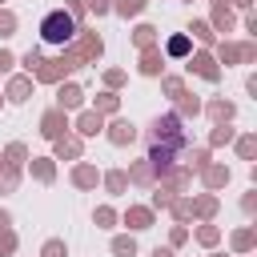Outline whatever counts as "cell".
<instances>
[{"label":"cell","mask_w":257,"mask_h":257,"mask_svg":"<svg viewBox=\"0 0 257 257\" xmlns=\"http://www.w3.org/2000/svg\"><path fill=\"white\" fill-rule=\"evenodd\" d=\"M185 145H189V137H185L177 112L153 120V128H149V161H153V169H169Z\"/></svg>","instance_id":"6da1fadb"},{"label":"cell","mask_w":257,"mask_h":257,"mask_svg":"<svg viewBox=\"0 0 257 257\" xmlns=\"http://www.w3.org/2000/svg\"><path fill=\"white\" fill-rule=\"evenodd\" d=\"M40 36H44L48 44H64V40L76 36V20H72L64 8H56V12H48V16L40 20Z\"/></svg>","instance_id":"7a4b0ae2"},{"label":"cell","mask_w":257,"mask_h":257,"mask_svg":"<svg viewBox=\"0 0 257 257\" xmlns=\"http://www.w3.org/2000/svg\"><path fill=\"white\" fill-rule=\"evenodd\" d=\"M64 128H68V124H64V112H60V108H56V112H44V120H40V133H44V137L60 141Z\"/></svg>","instance_id":"3957f363"},{"label":"cell","mask_w":257,"mask_h":257,"mask_svg":"<svg viewBox=\"0 0 257 257\" xmlns=\"http://www.w3.org/2000/svg\"><path fill=\"white\" fill-rule=\"evenodd\" d=\"M133 137H137V128H133L128 120H116V124L108 128V141H112V145H128Z\"/></svg>","instance_id":"277c9868"},{"label":"cell","mask_w":257,"mask_h":257,"mask_svg":"<svg viewBox=\"0 0 257 257\" xmlns=\"http://www.w3.org/2000/svg\"><path fill=\"white\" fill-rule=\"evenodd\" d=\"M193 68H197L205 80H217V76H221V72H217V64H213V56H205V52H201V56H193Z\"/></svg>","instance_id":"5b68a950"},{"label":"cell","mask_w":257,"mask_h":257,"mask_svg":"<svg viewBox=\"0 0 257 257\" xmlns=\"http://www.w3.org/2000/svg\"><path fill=\"white\" fill-rule=\"evenodd\" d=\"M76 128H80L84 137H92V133H100V128H104V120H100V112H84V116L76 120Z\"/></svg>","instance_id":"8992f818"},{"label":"cell","mask_w":257,"mask_h":257,"mask_svg":"<svg viewBox=\"0 0 257 257\" xmlns=\"http://www.w3.org/2000/svg\"><path fill=\"white\" fill-rule=\"evenodd\" d=\"M56 100H60V112H64V108H76V104H80V88H76V84H64Z\"/></svg>","instance_id":"52a82bcc"},{"label":"cell","mask_w":257,"mask_h":257,"mask_svg":"<svg viewBox=\"0 0 257 257\" xmlns=\"http://www.w3.org/2000/svg\"><path fill=\"white\" fill-rule=\"evenodd\" d=\"M28 92H32V80H28V76H16V80L8 84V96H12V100H24Z\"/></svg>","instance_id":"ba28073f"},{"label":"cell","mask_w":257,"mask_h":257,"mask_svg":"<svg viewBox=\"0 0 257 257\" xmlns=\"http://www.w3.org/2000/svg\"><path fill=\"white\" fill-rule=\"evenodd\" d=\"M124 221H128L133 229H149V221H153V213H149V209H128V213H124Z\"/></svg>","instance_id":"9c48e42d"},{"label":"cell","mask_w":257,"mask_h":257,"mask_svg":"<svg viewBox=\"0 0 257 257\" xmlns=\"http://www.w3.org/2000/svg\"><path fill=\"white\" fill-rule=\"evenodd\" d=\"M225 181H229V169H205V185L209 189H221Z\"/></svg>","instance_id":"30bf717a"},{"label":"cell","mask_w":257,"mask_h":257,"mask_svg":"<svg viewBox=\"0 0 257 257\" xmlns=\"http://www.w3.org/2000/svg\"><path fill=\"white\" fill-rule=\"evenodd\" d=\"M72 181H76V185H80V189H88V185H96V173H92V169H88V165H80V169H76V173H72Z\"/></svg>","instance_id":"8fae6325"},{"label":"cell","mask_w":257,"mask_h":257,"mask_svg":"<svg viewBox=\"0 0 257 257\" xmlns=\"http://www.w3.org/2000/svg\"><path fill=\"white\" fill-rule=\"evenodd\" d=\"M112 253H116V257H133V253H137L133 237H116V241H112Z\"/></svg>","instance_id":"7c38bea8"},{"label":"cell","mask_w":257,"mask_h":257,"mask_svg":"<svg viewBox=\"0 0 257 257\" xmlns=\"http://www.w3.org/2000/svg\"><path fill=\"white\" fill-rule=\"evenodd\" d=\"M56 153H60V157H76V153H80V141H64V137H60V141H56Z\"/></svg>","instance_id":"4fadbf2b"},{"label":"cell","mask_w":257,"mask_h":257,"mask_svg":"<svg viewBox=\"0 0 257 257\" xmlns=\"http://www.w3.org/2000/svg\"><path fill=\"white\" fill-rule=\"evenodd\" d=\"M4 161H8V169H16V165L24 161V145H8V153H4Z\"/></svg>","instance_id":"5bb4252c"},{"label":"cell","mask_w":257,"mask_h":257,"mask_svg":"<svg viewBox=\"0 0 257 257\" xmlns=\"http://www.w3.org/2000/svg\"><path fill=\"white\" fill-rule=\"evenodd\" d=\"M185 52H189V40L185 36H173L169 40V56H185Z\"/></svg>","instance_id":"9a60e30c"},{"label":"cell","mask_w":257,"mask_h":257,"mask_svg":"<svg viewBox=\"0 0 257 257\" xmlns=\"http://www.w3.org/2000/svg\"><path fill=\"white\" fill-rule=\"evenodd\" d=\"M141 72H149V76H153V72H161V56H157V52H145V64H141Z\"/></svg>","instance_id":"2e32d148"},{"label":"cell","mask_w":257,"mask_h":257,"mask_svg":"<svg viewBox=\"0 0 257 257\" xmlns=\"http://www.w3.org/2000/svg\"><path fill=\"white\" fill-rule=\"evenodd\" d=\"M141 8H145V0H116V12H124V16H133Z\"/></svg>","instance_id":"e0dca14e"},{"label":"cell","mask_w":257,"mask_h":257,"mask_svg":"<svg viewBox=\"0 0 257 257\" xmlns=\"http://www.w3.org/2000/svg\"><path fill=\"white\" fill-rule=\"evenodd\" d=\"M96 108H100V112H112V108H116V96H112V92H100V96H96Z\"/></svg>","instance_id":"ac0fdd59"},{"label":"cell","mask_w":257,"mask_h":257,"mask_svg":"<svg viewBox=\"0 0 257 257\" xmlns=\"http://www.w3.org/2000/svg\"><path fill=\"white\" fill-rule=\"evenodd\" d=\"M32 173H36L40 181H52V161H36V165H32Z\"/></svg>","instance_id":"d6986e66"},{"label":"cell","mask_w":257,"mask_h":257,"mask_svg":"<svg viewBox=\"0 0 257 257\" xmlns=\"http://www.w3.org/2000/svg\"><path fill=\"white\" fill-rule=\"evenodd\" d=\"M12 28H16V16L12 12H0V36H12Z\"/></svg>","instance_id":"ffe728a7"},{"label":"cell","mask_w":257,"mask_h":257,"mask_svg":"<svg viewBox=\"0 0 257 257\" xmlns=\"http://www.w3.org/2000/svg\"><path fill=\"white\" fill-rule=\"evenodd\" d=\"M12 249H16V237H12V233L0 225V253H12Z\"/></svg>","instance_id":"44dd1931"},{"label":"cell","mask_w":257,"mask_h":257,"mask_svg":"<svg viewBox=\"0 0 257 257\" xmlns=\"http://www.w3.org/2000/svg\"><path fill=\"white\" fill-rule=\"evenodd\" d=\"M40 64H44V60H40V52H36V48H32V52H24V68H28V72H36Z\"/></svg>","instance_id":"7402d4cb"},{"label":"cell","mask_w":257,"mask_h":257,"mask_svg":"<svg viewBox=\"0 0 257 257\" xmlns=\"http://www.w3.org/2000/svg\"><path fill=\"white\" fill-rule=\"evenodd\" d=\"M209 112H213V116H225V120H229V116H233V104L217 100V104H209Z\"/></svg>","instance_id":"603a6c76"},{"label":"cell","mask_w":257,"mask_h":257,"mask_svg":"<svg viewBox=\"0 0 257 257\" xmlns=\"http://www.w3.org/2000/svg\"><path fill=\"white\" fill-rule=\"evenodd\" d=\"M104 185H108L112 193H120V189H124V173H108V177H104Z\"/></svg>","instance_id":"cb8c5ba5"},{"label":"cell","mask_w":257,"mask_h":257,"mask_svg":"<svg viewBox=\"0 0 257 257\" xmlns=\"http://www.w3.org/2000/svg\"><path fill=\"white\" fill-rule=\"evenodd\" d=\"M133 177H137L141 185H145V181H153V165H137V169H133Z\"/></svg>","instance_id":"d4e9b609"},{"label":"cell","mask_w":257,"mask_h":257,"mask_svg":"<svg viewBox=\"0 0 257 257\" xmlns=\"http://www.w3.org/2000/svg\"><path fill=\"white\" fill-rule=\"evenodd\" d=\"M112 221H116V217H112V209H96V225H100V229H108Z\"/></svg>","instance_id":"484cf974"},{"label":"cell","mask_w":257,"mask_h":257,"mask_svg":"<svg viewBox=\"0 0 257 257\" xmlns=\"http://www.w3.org/2000/svg\"><path fill=\"white\" fill-rule=\"evenodd\" d=\"M12 185H16V169H4V173H0V189H4V193H8V189H12Z\"/></svg>","instance_id":"4316f807"},{"label":"cell","mask_w":257,"mask_h":257,"mask_svg":"<svg viewBox=\"0 0 257 257\" xmlns=\"http://www.w3.org/2000/svg\"><path fill=\"white\" fill-rule=\"evenodd\" d=\"M44 257H64V241H48L44 245Z\"/></svg>","instance_id":"83f0119b"},{"label":"cell","mask_w":257,"mask_h":257,"mask_svg":"<svg viewBox=\"0 0 257 257\" xmlns=\"http://www.w3.org/2000/svg\"><path fill=\"white\" fill-rule=\"evenodd\" d=\"M153 32H157V28H149V24H141V28H137V44H149V40H153Z\"/></svg>","instance_id":"f1b7e54d"},{"label":"cell","mask_w":257,"mask_h":257,"mask_svg":"<svg viewBox=\"0 0 257 257\" xmlns=\"http://www.w3.org/2000/svg\"><path fill=\"white\" fill-rule=\"evenodd\" d=\"M225 141H233V128H225V124H221V128L213 133V145H225Z\"/></svg>","instance_id":"f546056e"},{"label":"cell","mask_w":257,"mask_h":257,"mask_svg":"<svg viewBox=\"0 0 257 257\" xmlns=\"http://www.w3.org/2000/svg\"><path fill=\"white\" fill-rule=\"evenodd\" d=\"M237 149H241V157H253V149H257V141H253V137H245V141H241Z\"/></svg>","instance_id":"4dcf8cb0"},{"label":"cell","mask_w":257,"mask_h":257,"mask_svg":"<svg viewBox=\"0 0 257 257\" xmlns=\"http://www.w3.org/2000/svg\"><path fill=\"white\" fill-rule=\"evenodd\" d=\"M217 24H221V28H229V24H233V16H229V8H217Z\"/></svg>","instance_id":"1f68e13d"},{"label":"cell","mask_w":257,"mask_h":257,"mask_svg":"<svg viewBox=\"0 0 257 257\" xmlns=\"http://www.w3.org/2000/svg\"><path fill=\"white\" fill-rule=\"evenodd\" d=\"M201 241H205V245H213V241H217V229H213V225H205V229H201Z\"/></svg>","instance_id":"d6a6232c"},{"label":"cell","mask_w":257,"mask_h":257,"mask_svg":"<svg viewBox=\"0 0 257 257\" xmlns=\"http://www.w3.org/2000/svg\"><path fill=\"white\" fill-rule=\"evenodd\" d=\"M197 108H201V104H197L193 96H185V100H181V112H197Z\"/></svg>","instance_id":"836d02e7"},{"label":"cell","mask_w":257,"mask_h":257,"mask_svg":"<svg viewBox=\"0 0 257 257\" xmlns=\"http://www.w3.org/2000/svg\"><path fill=\"white\" fill-rule=\"evenodd\" d=\"M205 161H209V153H205V149H197V153H193V165H197V169H205Z\"/></svg>","instance_id":"e575fe53"},{"label":"cell","mask_w":257,"mask_h":257,"mask_svg":"<svg viewBox=\"0 0 257 257\" xmlns=\"http://www.w3.org/2000/svg\"><path fill=\"white\" fill-rule=\"evenodd\" d=\"M8 68H12V56H8L4 48H0V72H8Z\"/></svg>","instance_id":"d590c367"},{"label":"cell","mask_w":257,"mask_h":257,"mask_svg":"<svg viewBox=\"0 0 257 257\" xmlns=\"http://www.w3.org/2000/svg\"><path fill=\"white\" fill-rule=\"evenodd\" d=\"M153 257H173V253H169V249H157V253H153Z\"/></svg>","instance_id":"8d00e7d4"}]
</instances>
